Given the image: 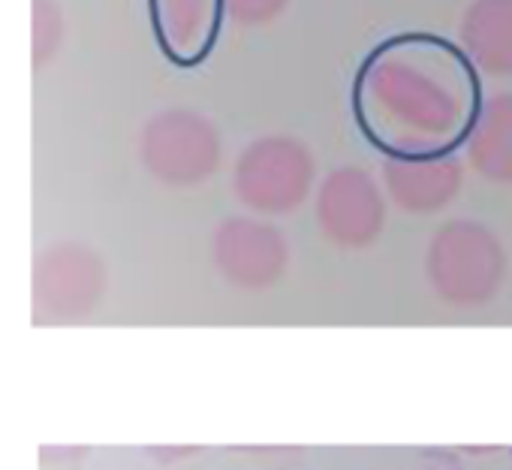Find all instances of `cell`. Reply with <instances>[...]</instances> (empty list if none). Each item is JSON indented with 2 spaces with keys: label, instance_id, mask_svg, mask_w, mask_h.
Wrapping results in <instances>:
<instances>
[{
  "label": "cell",
  "instance_id": "cell-1",
  "mask_svg": "<svg viewBox=\"0 0 512 470\" xmlns=\"http://www.w3.org/2000/svg\"><path fill=\"white\" fill-rule=\"evenodd\" d=\"M482 106L479 67L434 34L383 40L353 82L356 124L389 160L452 157L467 145Z\"/></svg>",
  "mask_w": 512,
  "mask_h": 470
},
{
  "label": "cell",
  "instance_id": "cell-2",
  "mask_svg": "<svg viewBox=\"0 0 512 470\" xmlns=\"http://www.w3.org/2000/svg\"><path fill=\"white\" fill-rule=\"evenodd\" d=\"M503 251L494 235L473 223H446L428 248V281L452 305H479L503 278Z\"/></svg>",
  "mask_w": 512,
  "mask_h": 470
},
{
  "label": "cell",
  "instance_id": "cell-3",
  "mask_svg": "<svg viewBox=\"0 0 512 470\" xmlns=\"http://www.w3.org/2000/svg\"><path fill=\"white\" fill-rule=\"evenodd\" d=\"M314 181V160L296 139L272 136L253 142L235 166V193L263 214H284L302 205Z\"/></svg>",
  "mask_w": 512,
  "mask_h": 470
},
{
  "label": "cell",
  "instance_id": "cell-4",
  "mask_svg": "<svg viewBox=\"0 0 512 470\" xmlns=\"http://www.w3.org/2000/svg\"><path fill=\"white\" fill-rule=\"evenodd\" d=\"M142 160L166 184H199L220 163V139L190 112H166L142 133Z\"/></svg>",
  "mask_w": 512,
  "mask_h": 470
},
{
  "label": "cell",
  "instance_id": "cell-5",
  "mask_svg": "<svg viewBox=\"0 0 512 470\" xmlns=\"http://www.w3.org/2000/svg\"><path fill=\"white\" fill-rule=\"evenodd\" d=\"M284 235L260 220L232 217L214 232V263L223 278L241 290H266L287 269Z\"/></svg>",
  "mask_w": 512,
  "mask_h": 470
},
{
  "label": "cell",
  "instance_id": "cell-6",
  "mask_svg": "<svg viewBox=\"0 0 512 470\" xmlns=\"http://www.w3.org/2000/svg\"><path fill=\"white\" fill-rule=\"evenodd\" d=\"M320 226L335 245L365 248L383 229V196L368 172L362 169H338L332 172L317 196Z\"/></svg>",
  "mask_w": 512,
  "mask_h": 470
},
{
  "label": "cell",
  "instance_id": "cell-7",
  "mask_svg": "<svg viewBox=\"0 0 512 470\" xmlns=\"http://www.w3.org/2000/svg\"><path fill=\"white\" fill-rule=\"evenodd\" d=\"M103 296V266L100 260L79 248L61 245L40 257L37 278H34V299L37 311L70 320L85 317Z\"/></svg>",
  "mask_w": 512,
  "mask_h": 470
},
{
  "label": "cell",
  "instance_id": "cell-8",
  "mask_svg": "<svg viewBox=\"0 0 512 470\" xmlns=\"http://www.w3.org/2000/svg\"><path fill=\"white\" fill-rule=\"evenodd\" d=\"M226 13V0H148L154 40L178 67H196L211 55Z\"/></svg>",
  "mask_w": 512,
  "mask_h": 470
},
{
  "label": "cell",
  "instance_id": "cell-9",
  "mask_svg": "<svg viewBox=\"0 0 512 470\" xmlns=\"http://www.w3.org/2000/svg\"><path fill=\"white\" fill-rule=\"evenodd\" d=\"M386 184L392 199L416 214L443 208L461 187V166L455 157L428 160H392L386 166Z\"/></svg>",
  "mask_w": 512,
  "mask_h": 470
},
{
  "label": "cell",
  "instance_id": "cell-10",
  "mask_svg": "<svg viewBox=\"0 0 512 470\" xmlns=\"http://www.w3.org/2000/svg\"><path fill=\"white\" fill-rule=\"evenodd\" d=\"M464 52L488 73H512V0H476L461 25Z\"/></svg>",
  "mask_w": 512,
  "mask_h": 470
},
{
  "label": "cell",
  "instance_id": "cell-11",
  "mask_svg": "<svg viewBox=\"0 0 512 470\" xmlns=\"http://www.w3.org/2000/svg\"><path fill=\"white\" fill-rule=\"evenodd\" d=\"M470 163L491 181H512V94L488 100L467 139Z\"/></svg>",
  "mask_w": 512,
  "mask_h": 470
},
{
  "label": "cell",
  "instance_id": "cell-12",
  "mask_svg": "<svg viewBox=\"0 0 512 470\" xmlns=\"http://www.w3.org/2000/svg\"><path fill=\"white\" fill-rule=\"evenodd\" d=\"M284 7H287V0H226V10L238 22H247V25L272 22Z\"/></svg>",
  "mask_w": 512,
  "mask_h": 470
},
{
  "label": "cell",
  "instance_id": "cell-13",
  "mask_svg": "<svg viewBox=\"0 0 512 470\" xmlns=\"http://www.w3.org/2000/svg\"><path fill=\"white\" fill-rule=\"evenodd\" d=\"M422 470H458V467H449V464H434V467H422Z\"/></svg>",
  "mask_w": 512,
  "mask_h": 470
}]
</instances>
